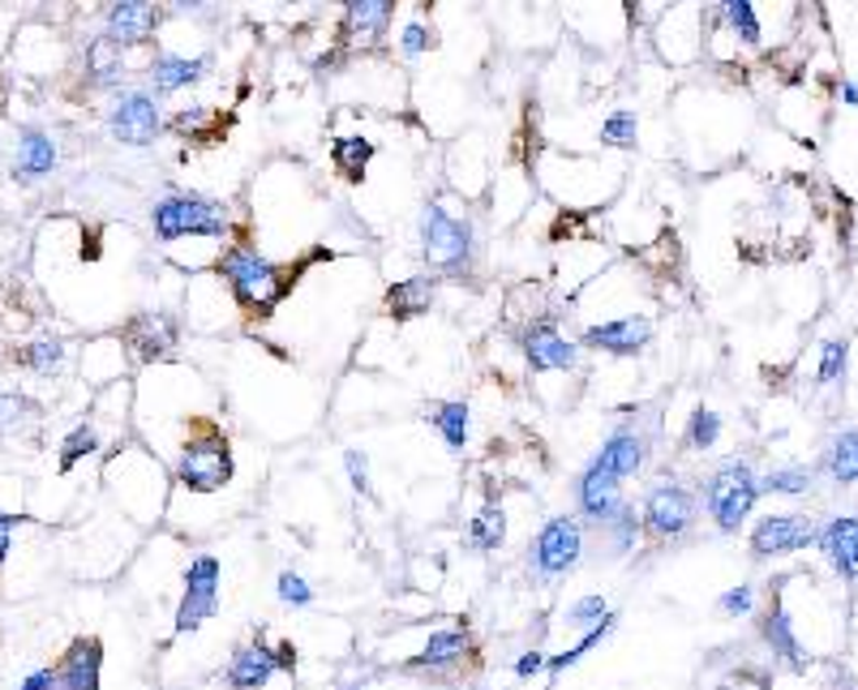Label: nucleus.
Returning <instances> with one entry per match:
<instances>
[{
    "label": "nucleus",
    "instance_id": "obj_1",
    "mask_svg": "<svg viewBox=\"0 0 858 690\" xmlns=\"http://www.w3.org/2000/svg\"><path fill=\"white\" fill-rule=\"evenodd\" d=\"M219 274L228 283V292L236 297V305L249 309V313H271L288 288H292V274L283 267H275L267 254H258L254 245H233L224 249L219 258Z\"/></svg>",
    "mask_w": 858,
    "mask_h": 690
},
{
    "label": "nucleus",
    "instance_id": "obj_2",
    "mask_svg": "<svg viewBox=\"0 0 858 690\" xmlns=\"http://www.w3.org/2000/svg\"><path fill=\"white\" fill-rule=\"evenodd\" d=\"M236 460H233V446L224 438V429L211 421H202L190 433V442L181 446L176 455V481L190 489V494H215L233 481Z\"/></svg>",
    "mask_w": 858,
    "mask_h": 690
},
{
    "label": "nucleus",
    "instance_id": "obj_3",
    "mask_svg": "<svg viewBox=\"0 0 858 690\" xmlns=\"http://www.w3.org/2000/svg\"><path fill=\"white\" fill-rule=\"evenodd\" d=\"M421 258H426L429 270L438 274H464L472 262V249H476V231H472V219H460L451 215L447 206L429 202L421 211Z\"/></svg>",
    "mask_w": 858,
    "mask_h": 690
},
{
    "label": "nucleus",
    "instance_id": "obj_4",
    "mask_svg": "<svg viewBox=\"0 0 858 690\" xmlns=\"http://www.w3.org/2000/svg\"><path fill=\"white\" fill-rule=\"evenodd\" d=\"M760 502V476L747 460L721 463L704 485V510L712 515L717 532H739V524Z\"/></svg>",
    "mask_w": 858,
    "mask_h": 690
},
{
    "label": "nucleus",
    "instance_id": "obj_5",
    "mask_svg": "<svg viewBox=\"0 0 858 690\" xmlns=\"http://www.w3.org/2000/svg\"><path fill=\"white\" fill-rule=\"evenodd\" d=\"M159 240H185V236H228L233 219L219 202L202 197V193H163L151 211Z\"/></svg>",
    "mask_w": 858,
    "mask_h": 690
},
{
    "label": "nucleus",
    "instance_id": "obj_6",
    "mask_svg": "<svg viewBox=\"0 0 858 690\" xmlns=\"http://www.w3.org/2000/svg\"><path fill=\"white\" fill-rule=\"evenodd\" d=\"M584 558V524L576 515H554L537 528L533 549H528V562H533V575L537 579H562L571 575Z\"/></svg>",
    "mask_w": 858,
    "mask_h": 690
},
{
    "label": "nucleus",
    "instance_id": "obj_7",
    "mask_svg": "<svg viewBox=\"0 0 858 690\" xmlns=\"http://www.w3.org/2000/svg\"><path fill=\"white\" fill-rule=\"evenodd\" d=\"M219 579L224 567L215 553H197L185 567V592H181V605H176V635H194L202 622L219 614Z\"/></svg>",
    "mask_w": 858,
    "mask_h": 690
},
{
    "label": "nucleus",
    "instance_id": "obj_8",
    "mask_svg": "<svg viewBox=\"0 0 858 690\" xmlns=\"http://www.w3.org/2000/svg\"><path fill=\"white\" fill-rule=\"evenodd\" d=\"M640 519H644V532H653L657 540H678L696 524V494L678 481H657L644 494Z\"/></svg>",
    "mask_w": 858,
    "mask_h": 690
},
{
    "label": "nucleus",
    "instance_id": "obj_9",
    "mask_svg": "<svg viewBox=\"0 0 858 690\" xmlns=\"http://www.w3.org/2000/svg\"><path fill=\"white\" fill-rule=\"evenodd\" d=\"M297 669V648L283 639V644H245L236 648L228 660V687L233 690H262L275 673H292Z\"/></svg>",
    "mask_w": 858,
    "mask_h": 690
},
{
    "label": "nucleus",
    "instance_id": "obj_10",
    "mask_svg": "<svg viewBox=\"0 0 858 690\" xmlns=\"http://www.w3.org/2000/svg\"><path fill=\"white\" fill-rule=\"evenodd\" d=\"M108 129L112 138L125 147H151L155 133L163 129V116H159V99L142 86H129L120 90L112 112H108Z\"/></svg>",
    "mask_w": 858,
    "mask_h": 690
},
{
    "label": "nucleus",
    "instance_id": "obj_11",
    "mask_svg": "<svg viewBox=\"0 0 858 690\" xmlns=\"http://www.w3.org/2000/svg\"><path fill=\"white\" fill-rule=\"evenodd\" d=\"M816 519L807 515H764L755 528H751V558L755 562H769L781 553H798V549H812L816 545Z\"/></svg>",
    "mask_w": 858,
    "mask_h": 690
},
{
    "label": "nucleus",
    "instance_id": "obj_12",
    "mask_svg": "<svg viewBox=\"0 0 858 690\" xmlns=\"http://www.w3.org/2000/svg\"><path fill=\"white\" fill-rule=\"evenodd\" d=\"M623 481L619 476H610L601 463H584V472L576 476V506H580V515H584L588 524H597V528H605L614 515H619V506H623V489H619Z\"/></svg>",
    "mask_w": 858,
    "mask_h": 690
},
{
    "label": "nucleus",
    "instance_id": "obj_13",
    "mask_svg": "<svg viewBox=\"0 0 858 690\" xmlns=\"http://www.w3.org/2000/svg\"><path fill=\"white\" fill-rule=\"evenodd\" d=\"M653 339V322L631 313V317H610V322H597L584 331V347L592 352H605V356H635L640 347H648Z\"/></svg>",
    "mask_w": 858,
    "mask_h": 690
},
{
    "label": "nucleus",
    "instance_id": "obj_14",
    "mask_svg": "<svg viewBox=\"0 0 858 690\" xmlns=\"http://www.w3.org/2000/svg\"><path fill=\"white\" fill-rule=\"evenodd\" d=\"M819 553L846 583H858V515H833L816 532Z\"/></svg>",
    "mask_w": 858,
    "mask_h": 690
},
{
    "label": "nucleus",
    "instance_id": "obj_15",
    "mask_svg": "<svg viewBox=\"0 0 858 690\" xmlns=\"http://www.w3.org/2000/svg\"><path fill=\"white\" fill-rule=\"evenodd\" d=\"M159 18H163V13H159L155 4H147V0H120V4H108V13H104V39L117 43V47L147 43V39L155 35Z\"/></svg>",
    "mask_w": 858,
    "mask_h": 690
},
{
    "label": "nucleus",
    "instance_id": "obj_16",
    "mask_svg": "<svg viewBox=\"0 0 858 690\" xmlns=\"http://www.w3.org/2000/svg\"><path fill=\"white\" fill-rule=\"evenodd\" d=\"M648 460V438L635 429V424H614L610 433H605V442H601V451L592 455V463H601L610 476H635L640 467Z\"/></svg>",
    "mask_w": 858,
    "mask_h": 690
},
{
    "label": "nucleus",
    "instance_id": "obj_17",
    "mask_svg": "<svg viewBox=\"0 0 858 690\" xmlns=\"http://www.w3.org/2000/svg\"><path fill=\"white\" fill-rule=\"evenodd\" d=\"M176 339H181V331H176V322L168 313H138L125 326V344H129V352L138 360H163V356H172Z\"/></svg>",
    "mask_w": 858,
    "mask_h": 690
},
{
    "label": "nucleus",
    "instance_id": "obj_18",
    "mask_svg": "<svg viewBox=\"0 0 858 690\" xmlns=\"http://www.w3.org/2000/svg\"><path fill=\"white\" fill-rule=\"evenodd\" d=\"M524 360L533 365V374H554V369H576L580 352L571 339H562L549 322H537L524 331Z\"/></svg>",
    "mask_w": 858,
    "mask_h": 690
},
{
    "label": "nucleus",
    "instance_id": "obj_19",
    "mask_svg": "<svg viewBox=\"0 0 858 690\" xmlns=\"http://www.w3.org/2000/svg\"><path fill=\"white\" fill-rule=\"evenodd\" d=\"M99 665H104L99 639H74L56 665V690H99Z\"/></svg>",
    "mask_w": 858,
    "mask_h": 690
},
{
    "label": "nucleus",
    "instance_id": "obj_20",
    "mask_svg": "<svg viewBox=\"0 0 858 690\" xmlns=\"http://www.w3.org/2000/svg\"><path fill=\"white\" fill-rule=\"evenodd\" d=\"M760 639L769 644L773 660H785L790 669H803V665H807V653H803V644H798V635H794V622H790V614L781 610L777 596H773V605L760 614Z\"/></svg>",
    "mask_w": 858,
    "mask_h": 690
},
{
    "label": "nucleus",
    "instance_id": "obj_21",
    "mask_svg": "<svg viewBox=\"0 0 858 690\" xmlns=\"http://www.w3.org/2000/svg\"><path fill=\"white\" fill-rule=\"evenodd\" d=\"M211 74V56H176V52H159L155 65H151V86L155 95H172V90H185L202 77Z\"/></svg>",
    "mask_w": 858,
    "mask_h": 690
},
{
    "label": "nucleus",
    "instance_id": "obj_22",
    "mask_svg": "<svg viewBox=\"0 0 858 690\" xmlns=\"http://www.w3.org/2000/svg\"><path fill=\"white\" fill-rule=\"evenodd\" d=\"M469 648H472L469 626H442V630L429 635L426 648L408 660V669H451V665H460L469 656Z\"/></svg>",
    "mask_w": 858,
    "mask_h": 690
},
{
    "label": "nucleus",
    "instance_id": "obj_23",
    "mask_svg": "<svg viewBox=\"0 0 858 690\" xmlns=\"http://www.w3.org/2000/svg\"><path fill=\"white\" fill-rule=\"evenodd\" d=\"M390 13H395L390 0H348L340 39H383L390 26Z\"/></svg>",
    "mask_w": 858,
    "mask_h": 690
},
{
    "label": "nucleus",
    "instance_id": "obj_24",
    "mask_svg": "<svg viewBox=\"0 0 858 690\" xmlns=\"http://www.w3.org/2000/svg\"><path fill=\"white\" fill-rule=\"evenodd\" d=\"M433 279L426 274H417V279H404V283H395L387 292V313L395 322H412V317H426L429 305H433Z\"/></svg>",
    "mask_w": 858,
    "mask_h": 690
},
{
    "label": "nucleus",
    "instance_id": "obj_25",
    "mask_svg": "<svg viewBox=\"0 0 858 690\" xmlns=\"http://www.w3.org/2000/svg\"><path fill=\"white\" fill-rule=\"evenodd\" d=\"M52 168H56V142L43 129H22L18 133V176L35 181V176H47Z\"/></svg>",
    "mask_w": 858,
    "mask_h": 690
},
{
    "label": "nucleus",
    "instance_id": "obj_26",
    "mask_svg": "<svg viewBox=\"0 0 858 690\" xmlns=\"http://www.w3.org/2000/svg\"><path fill=\"white\" fill-rule=\"evenodd\" d=\"M464 545H469L472 553H498V549L507 545V515H503L498 502H485V506L476 510V519L469 524Z\"/></svg>",
    "mask_w": 858,
    "mask_h": 690
},
{
    "label": "nucleus",
    "instance_id": "obj_27",
    "mask_svg": "<svg viewBox=\"0 0 858 690\" xmlns=\"http://www.w3.org/2000/svg\"><path fill=\"white\" fill-rule=\"evenodd\" d=\"M429 424L438 429V438L451 446V451H464L472 438V408L464 399H447L429 412Z\"/></svg>",
    "mask_w": 858,
    "mask_h": 690
},
{
    "label": "nucleus",
    "instance_id": "obj_28",
    "mask_svg": "<svg viewBox=\"0 0 858 690\" xmlns=\"http://www.w3.org/2000/svg\"><path fill=\"white\" fill-rule=\"evenodd\" d=\"M824 472L837 485H855L858 481V429H841L828 446H824Z\"/></svg>",
    "mask_w": 858,
    "mask_h": 690
},
{
    "label": "nucleus",
    "instance_id": "obj_29",
    "mask_svg": "<svg viewBox=\"0 0 858 690\" xmlns=\"http://www.w3.org/2000/svg\"><path fill=\"white\" fill-rule=\"evenodd\" d=\"M369 159H374V142H369V138H335V147H331V163H335V172H340L348 185H361V181H365Z\"/></svg>",
    "mask_w": 858,
    "mask_h": 690
},
{
    "label": "nucleus",
    "instance_id": "obj_30",
    "mask_svg": "<svg viewBox=\"0 0 858 690\" xmlns=\"http://www.w3.org/2000/svg\"><path fill=\"white\" fill-rule=\"evenodd\" d=\"M812 489V467L803 463H781V467H769L760 476V494H781V498H798Z\"/></svg>",
    "mask_w": 858,
    "mask_h": 690
},
{
    "label": "nucleus",
    "instance_id": "obj_31",
    "mask_svg": "<svg viewBox=\"0 0 858 690\" xmlns=\"http://www.w3.org/2000/svg\"><path fill=\"white\" fill-rule=\"evenodd\" d=\"M86 77L95 82V86H112L120 77V47L117 43H108V39H90L86 43Z\"/></svg>",
    "mask_w": 858,
    "mask_h": 690
},
{
    "label": "nucleus",
    "instance_id": "obj_32",
    "mask_svg": "<svg viewBox=\"0 0 858 690\" xmlns=\"http://www.w3.org/2000/svg\"><path fill=\"white\" fill-rule=\"evenodd\" d=\"M18 365H26V369H35V374H43V378H52L61 365H65V344L61 339H35V344H26L22 352H18Z\"/></svg>",
    "mask_w": 858,
    "mask_h": 690
},
{
    "label": "nucleus",
    "instance_id": "obj_33",
    "mask_svg": "<svg viewBox=\"0 0 858 690\" xmlns=\"http://www.w3.org/2000/svg\"><path fill=\"white\" fill-rule=\"evenodd\" d=\"M717 13L730 22V31L739 35V43H747V47H760L764 31H760V18H755V4H747V0H730V4H717Z\"/></svg>",
    "mask_w": 858,
    "mask_h": 690
},
{
    "label": "nucleus",
    "instance_id": "obj_34",
    "mask_svg": "<svg viewBox=\"0 0 858 690\" xmlns=\"http://www.w3.org/2000/svg\"><path fill=\"white\" fill-rule=\"evenodd\" d=\"M601 532L610 537V549H614V553H631V549H635V540H640V532H644V519L635 515V506H626L623 502V506H619V515H614Z\"/></svg>",
    "mask_w": 858,
    "mask_h": 690
},
{
    "label": "nucleus",
    "instance_id": "obj_35",
    "mask_svg": "<svg viewBox=\"0 0 858 690\" xmlns=\"http://www.w3.org/2000/svg\"><path fill=\"white\" fill-rule=\"evenodd\" d=\"M635 138H640V116L619 108V112H610L601 120V142L605 147H614V151H631L635 147Z\"/></svg>",
    "mask_w": 858,
    "mask_h": 690
},
{
    "label": "nucleus",
    "instance_id": "obj_36",
    "mask_svg": "<svg viewBox=\"0 0 858 690\" xmlns=\"http://www.w3.org/2000/svg\"><path fill=\"white\" fill-rule=\"evenodd\" d=\"M99 451V433H95V424L90 421H82L74 424L69 433H65V442H61V467L69 472L78 460H86V455H95Z\"/></svg>",
    "mask_w": 858,
    "mask_h": 690
},
{
    "label": "nucleus",
    "instance_id": "obj_37",
    "mask_svg": "<svg viewBox=\"0 0 858 690\" xmlns=\"http://www.w3.org/2000/svg\"><path fill=\"white\" fill-rule=\"evenodd\" d=\"M40 417V408L26 399V395H13V390H0V433H18Z\"/></svg>",
    "mask_w": 858,
    "mask_h": 690
},
{
    "label": "nucleus",
    "instance_id": "obj_38",
    "mask_svg": "<svg viewBox=\"0 0 858 690\" xmlns=\"http://www.w3.org/2000/svg\"><path fill=\"white\" fill-rule=\"evenodd\" d=\"M717 438H721V417L700 403V408L691 412V421H687V446H691V451H712Z\"/></svg>",
    "mask_w": 858,
    "mask_h": 690
},
{
    "label": "nucleus",
    "instance_id": "obj_39",
    "mask_svg": "<svg viewBox=\"0 0 858 690\" xmlns=\"http://www.w3.org/2000/svg\"><path fill=\"white\" fill-rule=\"evenodd\" d=\"M610 614H614V610L605 605L601 592H588V596H580V601L567 605V622H571V626H584V630H592L597 622H605Z\"/></svg>",
    "mask_w": 858,
    "mask_h": 690
},
{
    "label": "nucleus",
    "instance_id": "obj_40",
    "mask_svg": "<svg viewBox=\"0 0 858 690\" xmlns=\"http://www.w3.org/2000/svg\"><path fill=\"white\" fill-rule=\"evenodd\" d=\"M275 596H279L283 605H292V610H310L313 605V587L297 575V571H279V579H275Z\"/></svg>",
    "mask_w": 858,
    "mask_h": 690
},
{
    "label": "nucleus",
    "instance_id": "obj_41",
    "mask_svg": "<svg viewBox=\"0 0 858 690\" xmlns=\"http://www.w3.org/2000/svg\"><path fill=\"white\" fill-rule=\"evenodd\" d=\"M846 360H850V344H846V339H828V344L819 347L816 378L819 382H837V378L846 374Z\"/></svg>",
    "mask_w": 858,
    "mask_h": 690
},
{
    "label": "nucleus",
    "instance_id": "obj_42",
    "mask_svg": "<svg viewBox=\"0 0 858 690\" xmlns=\"http://www.w3.org/2000/svg\"><path fill=\"white\" fill-rule=\"evenodd\" d=\"M717 610L726 617H747L755 610V592H751V583H739V587H730V592H721L717 596Z\"/></svg>",
    "mask_w": 858,
    "mask_h": 690
},
{
    "label": "nucleus",
    "instance_id": "obj_43",
    "mask_svg": "<svg viewBox=\"0 0 858 690\" xmlns=\"http://www.w3.org/2000/svg\"><path fill=\"white\" fill-rule=\"evenodd\" d=\"M433 47V31H429L426 22H404V31H399V52L404 56H421V52H429Z\"/></svg>",
    "mask_w": 858,
    "mask_h": 690
},
{
    "label": "nucleus",
    "instance_id": "obj_44",
    "mask_svg": "<svg viewBox=\"0 0 858 690\" xmlns=\"http://www.w3.org/2000/svg\"><path fill=\"white\" fill-rule=\"evenodd\" d=\"M344 472H348L352 489H356L361 498H369V460H365L361 451H344Z\"/></svg>",
    "mask_w": 858,
    "mask_h": 690
},
{
    "label": "nucleus",
    "instance_id": "obj_45",
    "mask_svg": "<svg viewBox=\"0 0 858 690\" xmlns=\"http://www.w3.org/2000/svg\"><path fill=\"white\" fill-rule=\"evenodd\" d=\"M546 660L549 656L537 653V648H533V653H519L515 656V665H511V673H515V678H533V673H541V669H546Z\"/></svg>",
    "mask_w": 858,
    "mask_h": 690
},
{
    "label": "nucleus",
    "instance_id": "obj_46",
    "mask_svg": "<svg viewBox=\"0 0 858 690\" xmlns=\"http://www.w3.org/2000/svg\"><path fill=\"white\" fill-rule=\"evenodd\" d=\"M18 690H56V665H43L35 673H26Z\"/></svg>",
    "mask_w": 858,
    "mask_h": 690
},
{
    "label": "nucleus",
    "instance_id": "obj_47",
    "mask_svg": "<svg viewBox=\"0 0 858 690\" xmlns=\"http://www.w3.org/2000/svg\"><path fill=\"white\" fill-rule=\"evenodd\" d=\"M22 524V515H4L0 510V567H4V558H9V540H13V528Z\"/></svg>",
    "mask_w": 858,
    "mask_h": 690
},
{
    "label": "nucleus",
    "instance_id": "obj_48",
    "mask_svg": "<svg viewBox=\"0 0 858 690\" xmlns=\"http://www.w3.org/2000/svg\"><path fill=\"white\" fill-rule=\"evenodd\" d=\"M841 104L858 108V82H850V77H841Z\"/></svg>",
    "mask_w": 858,
    "mask_h": 690
},
{
    "label": "nucleus",
    "instance_id": "obj_49",
    "mask_svg": "<svg viewBox=\"0 0 858 690\" xmlns=\"http://www.w3.org/2000/svg\"><path fill=\"white\" fill-rule=\"evenodd\" d=\"M833 690H855V687H850V682H846V678H841V687H833Z\"/></svg>",
    "mask_w": 858,
    "mask_h": 690
}]
</instances>
